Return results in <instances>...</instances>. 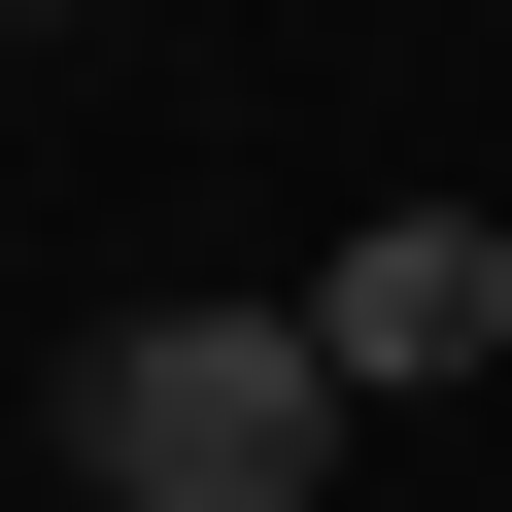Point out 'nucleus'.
<instances>
[{
	"instance_id": "nucleus-1",
	"label": "nucleus",
	"mask_w": 512,
	"mask_h": 512,
	"mask_svg": "<svg viewBox=\"0 0 512 512\" xmlns=\"http://www.w3.org/2000/svg\"><path fill=\"white\" fill-rule=\"evenodd\" d=\"M69 444H103V512H308L342 478V342L308 308H137L69 376Z\"/></svg>"
},
{
	"instance_id": "nucleus-2",
	"label": "nucleus",
	"mask_w": 512,
	"mask_h": 512,
	"mask_svg": "<svg viewBox=\"0 0 512 512\" xmlns=\"http://www.w3.org/2000/svg\"><path fill=\"white\" fill-rule=\"evenodd\" d=\"M308 342H342V410H410V376H478V342H512V239H478V205H376L342 274H308Z\"/></svg>"
}]
</instances>
